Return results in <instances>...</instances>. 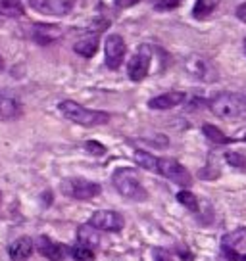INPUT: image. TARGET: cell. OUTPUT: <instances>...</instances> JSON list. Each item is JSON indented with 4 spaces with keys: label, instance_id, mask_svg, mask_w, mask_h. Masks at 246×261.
<instances>
[{
    "label": "cell",
    "instance_id": "9a60e30c",
    "mask_svg": "<svg viewBox=\"0 0 246 261\" xmlns=\"http://www.w3.org/2000/svg\"><path fill=\"white\" fill-rule=\"evenodd\" d=\"M21 114H23V108L16 98L0 94V119H16Z\"/></svg>",
    "mask_w": 246,
    "mask_h": 261
},
{
    "label": "cell",
    "instance_id": "5bb4252c",
    "mask_svg": "<svg viewBox=\"0 0 246 261\" xmlns=\"http://www.w3.org/2000/svg\"><path fill=\"white\" fill-rule=\"evenodd\" d=\"M60 37H62V29L58 25H46V23L35 25L33 39L39 44H50V42L58 41Z\"/></svg>",
    "mask_w": 246,
    "mask_h": 261
},
{
    "label": "cell",
    "instance_id": "cb8c5ba5",
    "mask_svg": "<svg viewBox=\"0 0 246 261\" xmlns=\"http://www.w3.org/2000/svg\"><path fill=\"white\" fill-rule=\"evenodd\" d=\"M69 252H71L75 261H94V252H92L90 248H85V246H81V244L73 246Z\"/></svg>",
    "mask_w": 246,
    "mask_h": 261
},
{
    "label": "cell",
    "instance_id": "e575fe53",
    "mask_svg": "<svg viewBox=\"0 0 246 261\" xmlns=\"http://www.w3.org/2000/svg\"><path fill=\"white\" fill-rule=\"evenodd\" d=\"M154 2H158V0H154Z\"/></svg>",
    "mask_w": 246,
    "mask_h": 261
},
{
    "label": "cell",
    "instance_id": "3957f363",
    "mask_svg": "<svg viewBox=\"0 0 246 261\" xmlns=\"http://www.w3.org/2000/svg\"><path fill=\"white\" fill-rule=\"evenodd\" d=\"M112 182H114L115 190L123 198H129L133 202H144V200H148V192L146 188L142 187V182H140L139 173L131 169V167L115 169Z\"/></svg>",
    "mask_w": 246,
    "mask_h": 261
},
{
    "label": "cell",
    "instance_id": "ac0fdd59",
    "mask_svg": "<svg viewBox=\"0 0 246 261\" xmlns=\"http://www.w3.org/2000/svg\"><path fill=\"white\" fill-rule=\"evenodd\" d=\"M223 246H227L231 250H242L246 248V227H240L237 230H233L229 234L223 237Z\"/></svg>",
    "mask_w": 246,
    "mask_h": 261
},
{
    "label": "cell",
    "instance_id": "277c9868",
    "mask_svg": "<svg viewBox=\"0 0 246 261\" xmlns=\"http://www.w3.org/2000/svg\"><path fill=\"white\" fill-rule=\"evenodd\" d=\"M60 190L73 200H92L102 192V187L87 179H66L62 180Z\"/></svg>",
    "mask_w": 246,
    "mask_h": 261
},
{
    "label": "cell",
    "instance_id": "4fadbf2b",
    "mask_svg": "<svg viewBox=\"0 0 246 261\" xmlns=\"http://www.w3.org/2000/svg\"><path fill=\"white\" fill-rule=\"evenodd\" d=\"M33 240L29 237L16 238L12 244L8 246V255L12 261H25L31 253H33Z\"/></svg>",
    "mask_w": 246,
    "mask_h": 261
},
{
    "label": "cell",
    "instance_id": "2e32d148",
    "mask_svg": "<svg viewBox=\"0 0 246 261\" xmlns=\"http://www.w3.org/2000/svg\"><path fill=\"white\" fill-rule=\"evenodd\" d=\"M77 242L81 246H85V248L94 250L100 244L99 230L92 227V225H81V227L77 228Z\"/></svg>",
    "mask_w": 246,
    "mask_h": 261
},
{
    "label": "cell",
    "instance_id": "4316f807",
    "mask_svg": "<svg viewBox=\"0 0 246 261\" xmlns=\"http://www.w3.org/2000/svg\"><path fill=\"white\" fill-rule=\"evenodd\" d=\"M181 4V0H158L156 10H173Z\"/></svg>",
    "mask_w": 246,
    "mask_h": 261
},
{
    "label": "cell",
    "instance_id": "7a4b0ae2",
    "mask_svg": "<svg viewBox=\"0 0 246 261\" xmlns=\"http://www.w3.org/2000/svg\"><path fill=\"white\" fill-rule=\"evenodd\" d=\"M58 110L62 112L66 119L77 123V125H83V127H99V125H106L110 121V114L100 112V110H89V108L81 106L73 100L60 102Z\"/></svg>",
    "mask_w": 246,
    "mask_h": 261
},
{
    "label": "cell",
    "instance_id": "836d02e7",
    "mask_svg": "<svg viewBox=\"0 0 246 261\" xmlns=\"http://www.w3.org/2000/svg\"><path fill=\"white\" fill-rule=\"evenodd\" d=\"M244 52H246V39H244Z\"/></svg>",
    "mask_w": 246,
    "mask_h": 261
},
{
    "label": "cell",
    "instance_id": "6da1fadb",
    "mask_svg": "<svg viewBox=\"0 0 246 261\" xmlns=\"http://www.w3.org/2000/svg\"><path fill=\"white\" fill-rule=\"evenodd\" d=\"M210 110L217 117L227 121H240L246 119V96L238 92H217L210 100Z\"/></svg>",
    "mask_w": 246,
    "mask_h": 261
},
{
    "label": "cell",
    "instance_id": "ba28073f",
    "mask_svg": "<svg viewBox=\"0 0 246 261\" xmlns=\"http://www.w3.org/2000/svg\"><path fill=\"white\" fill-rule=\"evenodd\" d=\"M77 0H29V6L44 16H67Z\"/></svg>",
    "mask_w": 246,
    "mask_h": 261
},
{
    "label": "cell",
    "instance_id": "5b68a950",
    "mask_svg": "<svg viewBox=\"0 0 246 261\" xmlns=\"http://www.w3.org/2000/svg\"><path fill=\"white\" fill-rule=\"evenodd\" d=\"M156 171L162 177H165V179L173 180L175 185H181V187H190L192 185L190 173L177 160H173V158H158Z\"/></svg>",
    "mask_w": 246,
    "mask_h": 261
},
{
    "label": "cell",
    "instance_id": "f1b7e54d",
    "mask_svg": "<svg viewBox=\"0 0 246 261\" xmlns=\"http://www.w3.org/2000/svg\"><path fill=\"white\" fill-rule=\"evenodd\" d=\"M137 2H139V0H115V4H117L119 8H131Z\"/></svg>",
    "mask_w": 246,
    "mask_h": 261
},
{
    "label": "cell",
    "instance_id": "ffe728a7",
    "mask_svg": "<svg viewBox=\"0 0 246 261\" xmlns=\"http://www.w3.org/2000/svg\"><path fill=\"white\" fill-rule=\"evenodd\" d=\"M217 0H196L194 8H192V16L196 19H208L213 12L217 10Z\"/></svg>",
    "mask_w": 246,
    "mask_h": 261
},
{
    "label": "cell",
    "instance_id": "484cf974",
    "mask_svg": "<svg viewBox=\"0 0 246 261\" xmlns=\"http://www.w3.org/2000/svg\"><path fill=\"white\" fill-rule=\"evenodd\" d=\"M85 148H87L92 155H102L104 152H106V148L102 146L100 142H96V140H89V142L85 144Z\"/></svg>",
    "mask_w": 246,
    "mask_h": 261
},
{
    "label": "cell",
    "instance_id": "7c38bea8",
    "mask_svg": "<svg viewBox=\"0 0 246 261\" xmlns=\"http://www.w3.org/2000/svg\"><path fill=\"white\" fill-rule=\"evenodd\" d=\"M37 250H39V253H41L42 257H46L50 261H62L67 253L66 246L58 244L54 240H50L48 237H39V240H37Z\"/></svg>",
    "mask_w": 246,
    "mask_h": 261
},
{
    "label": "cell",
    "instance_id": "f546056e",
    "mask_svg": "<svg viewBox=\"0 0 246 261\" xmlns=\"http://www.w3.org/2000/svg\"><path fill=\"white\" fill-rule=\"evenodd\" d=\"M237 17L242 21V23H246V4H240L237 8Z\"/></svg>",
    "mask_w": 246,
    "mask_h": 261
},
{
    "label": "cell",
    "instance_id": "603a6c76",
    "mask_svg": "<svg viewBox=\"0 0 246 261\" xmlns=\"http://www.w3.org/2000/svg\"><path fill=\"white\" fill-rule=\"evenodd\" d=\"M177 200H179V204H183L190 212H198V198L190 190H181L179 194H177Z\"/></svg>",
    "mask_w": 246,
    "mask_h": 261
},
{
    "label": "cell",
    "instance_id": "9c48e42d",
    "mask_svg": "<svg viewBox=\"0 0 246 261\" xmlns=\"http://www.w3.org/2000/svg\"><path fill=\"white\" fill-rule=\"evenodd\" d=\"M125 52H127V44L121 35H108L104 42V54H106V65L110 69H117L123 64Z\"/></svg>",
    "mask_w": 246,
    "mask_h": 261
},
{
    "label": "cell",
    "instance_id": "4dcf8cb0",
    "mask_svg": "<svg viewBox=\"0 0 246 261\" xmlns=\"http://www.w3.org/2000/svg\"><path fill=\"white\" fill-rule=\"evenodd\" d=\"M4 69V60H2V56H0V71Z\"/></svg>",
    "mask_w": 246,
    "mask_h": 261
},
{
    "label": "cell",
    "instance_id": "d6a6232c",
    "mask_svg": "<svg viewBox=\"0 0 246 261\" xmlns=\"http://www.w3.org/2000/svg\"><path fill=\"white\" fill-rule=\"evenodd\" d=\"M0 205H2V192H0Z\"/></svg>",
    "mask_w": 246,
    "mask_h": 261
},
{
    "label": "cell",
    "instance_id": "8fae6325",
    "mask_svg": "<svg viewBox=\"0 0 246 261\" xmlns=\"http://www.w3.org/2000/svg\"><path fill=\"white\" fill-rule=\"evenodd\" d=\"M187 100V94L181 90H171V92H164L160 96H154L148 100V108L150 110H171L175 106H181Z\"/></svg>",
    "mask_w": 246,
    "mask_h": 261
},
{
    "label": "cell",
    "instance_id": "83f0119b",
    "mask_svg": "<svg viewBox=\"0 0 246 261\" xmlns=\"http://www.w3.org/2000/svg\"><path fill=\"white\" fill-rule=\"evenodd\" d=\"M222 252H223V255H225V259L227 261H238L240 259V255H238L237 250H231V248H227V246H222Z\"/></svg>",
    "mask_w": 246,
    "mask_h": 261
},
{
    "label": "cell",
    "instance_id": "d6986e66",
    "mask_svg": "<svg viewBox=\"0 0 246 261\" xmlns=\"http://www.w3.org/2000/svg\"><path fill=\"white\" fill-rule=\"evenodd\" d=\"M0 16L6 17H23L25 8L21 0H0Z\"/></svg>",
    "mask_w": 246,
    "mask_h": 261
},
{
    "label": "cell",
    "instance_id": "30bf717a",
    "mask_svg": "<svg viewBox=\"0 0 246 261\" xmlns=\"http://www.w3.org/2000/svg\"><path fill=\"white\" fill-rule=\"evenodd\" d=\"M187 69L192 77H196L198 81H206V83H212L217 79V71L215 67L212 65L210 60H206L202 56H192L187 60Z\"/></svg>",
    "mask_w": 246,
    "mask_h": 261
},
{
    "label": "cell",
    "instance_id": "52a82bcc",
    "mask_svg": "<svg viewBox=\"0 0 246 261\" xmlns=\"http://www.w3.org/2000/svg\"><path fill=\"white\" fill-rule=\"evenodd\" d=\"M89 225L96 228V230H108V232H117L125 227V219L121 213L112 212V210H100L94 212L90 217Z\"/></svg>",
    "mask_w": 246,
    "mask_h": 261
},
{
    "label": "cell",
    "instance_id": "d590c367",
    "mask_svg": "<svg viewBox=\"0 0 246 261\" xmlns=\"http://www.w3.org/2000/svg\"><path fill=\"white\" fill-rule=\"evenodd\" d=\"M244 96H246V94H244Z\"/></svg>",
    "mask_w": 246,
    "mask_h": 261
},
{
    "label": "cell",
    "instance_id": "d4e9b609",
    "mask_svg": "<svg viewBox=\"0 0 246 261\" xmlns=\"http://www.w3.org/2000/svg\"><path fill=\"white\" fill-rule=\"evenodd\" d=\"M225 162L229 163L231 167L238 169V171H246V155L238 154V152H227L225 154Z\"/></svg>",
    "mask_w": 246,
    "mask_h": 261
},
{
    "label": "cell",
    "instance_id": "1f68e13d",
    "mask_svg": "<svg viewBox=\"0 0 246 261\" xmlns=\"http://www.w3.org/2000/svg\"><path fill=\"white\" fill-rule=\"evenodd\" d=\"M240 261H246V255H240Z\"/></svg>",
    "mask_w": 246,
    "mask_h": 261
},
{
    "label": "cell",
    "instance_id": "7402d4cb",
    "mask_svg": "<svg viewBox=\"0 0 246 261\" xmlns=\"http://www.w3.org/2000/svg\"><path fill=\"white\" fill-rule=\"evenodd\" d=\"M133 160L137 162L139 167L142 169H148V171H156V165H158V158H154L152 154H148L144 150H137L133 154Z\"/></svg>",
    "mask_w": 246,
    "mask_h": 261
},
{
    "label": "cell",
    "instance_id": "e0dca14e",
    "mask_svg": "<svg viewBox=\"0 0 246 261\" xmlns=\"http://www.w3.org/2000/svg\"><path fill=\"white\" fill-rule=\"evenodd\" d=\"M96 48H99V35L94 33V35H89V37H85L81 41L75 42L73 50L83 58H92L96 54Z\"/></svg>",
    "mask_w": 246,
    "mask_h": 261
},
{
    "label": "cell",
    "instance_id": "44dd1931",
    "mask_svg": "<svg viewBox=\"0 0 246 261\" xmlns=\"http://www.w3.org/2000/svg\"><path fill=\"white\" fill-rule=\"evenodd\" d=\"M202 133L206 135V139L215 142V144H229V142H235V140L229 139L227 135H223L215 125H210V123H204V125H202Z\"/></svg>",
    "mask_w": 246,
    "mask_h": 261
},
{
    "label": "cell",
    "instance_id": "8992f818",
    "mask_svg": "<svg viewBox=\"0 0 246 261\" xmlns=\"http://www.w3.org/2000/svg\"><path fill=\"white\" fill-rule=\"evenodd\" d=\"M150 62H152V46L142 44L137 50V54L127 64V75H129V79L135 83L142 81L148 75V71H150Z\"/></svg>",
    "mask_w": 246,
    "mask_h": 261
}]
</instances>
